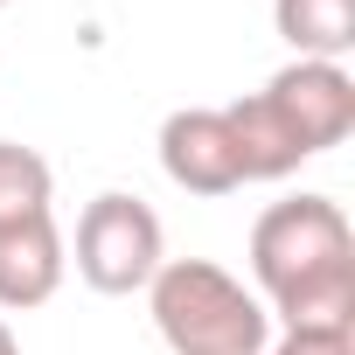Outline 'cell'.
<instances>
[{
	"label": "cell",
	"mask_w": 355,
	"mask_h": 355,
	"mask_svg": "<svg viewBox=\"0 0 355 355\" xmlns=\"http://www.w3.org/2000/svg\"><path fill=\"white\" fill-rule=\"evenodd\" d=\"M251 279L286 327H355V230L334 196L272 202L251 230Z\"/></svg>",
	"instance_id": "6da1fadb"
},
{
	"label": "cell",
	"mask_w": 355,
	"mask_h": 355,
	"mask_svg": "<svg viewBox=\"0 0 355 355\" xmlns=\"http://www.w3.org/2000/svg\"><path fill=\"white\" fill-rule=\"evenodd\" d=\"M244 182H286V174L355 132V77L341 63H306L293 56L265 91L223 105Z\"/></svg>",
	"instance_id": "7a4b0ae2"
},
{
	"label": "cell",
	"mask_w": 355,
	"mask_h": 355,
	"mask_svg": "<svg viewBox=\"0 0 355 355\" xmlns=\"http://www.w3.org/2000/svg\"><path fill=\"white\" fill-rule=\"evenodd\" d=\"M146 306L174 355H265L272 348L265 300L209 258H160V272L146 279Z\"/></svg>",
	"instance_id": "3957f363"
},
{
	"label": "cell",
	"mask_w": 355,
	"mask_h": 355,
	"mask_svg": "<svg viewBox=\"0 0 355 355\" xmlns=\"http://www.w3.org/2000/svg\"><path fill=\"white\" fill-rule=\"evenodd\" d=\"M160 216L139 202V196H98L84 216H77V279L91 293H146V279L160 272Z\"/></svg>",
	"instance_id": "277c9868"
},
{
	"label": "cell",
	"mask_w": 355,
	"mask_h": 355,
	"mask_svg": "<svg viewBox=\"0 0 355 355\" xmlns=\"http://www.w3.org/2000/svg\"><path fill=\"white\" fill-rule=\"evenodd\" d=\"M160 167H167V182L189 189V196H237L244 189V160H237L230 119L209 112V105L167 112V125H160Z\"/></svg>",
	"instance_id": "5b68a950"
},
{
	"label": "cell",
	"mask_w": 355,
	"mask_h": 355,
	"mask_svg": "<svg viewBox=\"0 0 355 355\" xmlns=\"http://www.w3.org/2000/svg\"><path fill=\"white\" fill-rule=\"evenodd\" d=\"M63 237H56V216H15L0 223V306L8 313H28L42 300H56L63 286Z\"/></svg>",
	"instance_id": "8992f818"
},
{
	"label": "cell",
	"mask_w": 355,
	"mask_h": 355,
	"mask_svg": "<svg viewBox=\"0 0 355 355\" xmlns=\"http://www.w3.org/2000/svg\"><path fill=\"white\" fill-rule=\"evenodd\" d=\"M272 28L306 63H341L355 49V0H272Z\"/></svg>",
	"instance_id": "52a82bcc"
},
{
	"label": "cell",
	"mask_w": 355,
	"mask_h": 355,
	"mask_svg": "<svg viewBox=\"0 0 355 355\" xmlns=\"http://www.w3.org/2000/svg\"><path fill=\"white\" fill-rule=\"evenodd\" d=\"M49 189H56V174L35 146H15V139H0V223H15V216H49Z\"/></svg>",
	"instance_id": "ba28073f"
},
{
	"label": "cell",
	"mask_w": 355,
	"mask_h": 355,
	"mask_svg": "<svg viewBox=\"0 0 355 355\" xmlns=\"http://www.w3.org/2000/svg\"><path fill=\"white\" fill-rule=\"evenodd\" d=\"M272 355H355V327H286Z\"/></svg>",
	"instance_id": "9c48e42d"
},
{
	"label": "cell",
	"mask_w": 355,
	"mask_h": 355,
	"mask_svg": "<svg viewBox=\"0 0 355 355\" xmlns=\"http://www.w3.org/2000/svg\"><path fill=\"white\" fill-rule=\"evenodd\" d=\"M0 355H21V348H15V334H8V320H0Z\"/></svg>",
	"instance_id": "30bf717a"
},
{
	"label": "cell",
	"mask_w": 355,
	"mask_h": 355,
	"mask_svg": "<svg viewBox=\"0 0 355 355\" xmlns=\"http://www.w3.org/2000/svg\"><path fill=\"white\" fill-rule=\"evenodd\" d=\"M0 8H8V0H0Z\"/></svg>",
	"instance_id": "8fae6325"
}]
</instances>
